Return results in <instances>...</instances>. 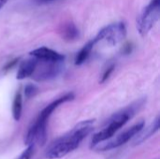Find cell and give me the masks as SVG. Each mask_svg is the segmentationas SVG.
Returning <instances> with one entry per match:
<instances>
[{"label":"cell","mask_w":160,"mask_h":159,"mask_svg":"<svg viewBox=\"0 0 160 159\" xmlns=\"http://www.w3.org/2000/svg\"><path fill=\"white\" fill-rule=\"evenodd\" d=\"M95 120H84L76 125L69 132L52 142L46 151L47 159H59L79 147L81 142L93 131Z\"/></svg>","instance_id":"cell-1"},{"label":"cell","mask_w":160,"mask_h":159,"mask_svg":"<svg viewBox=\"0 0 160 159\" xmlns=\"http://www.w3.org/2000/svg\"><path fill=\"white\" fill-rule=\"evenodd\" d=\"M75 97L73 93H67L64 96L56 98L48 106H46L38 114V118L35 122L29 127L25 137H24V143L29 145H34L37 142L38 144L43 145L46 142L47 139V123L49 118L51 117L52 113L62 104L73 100Z\"/></svg>","instance_id":"cell-2"},{"label":"cell","mask_w":160,"mask_h":159,"mask_svg":"<svg viewBox=\"0 0 160 159\" xmlns=\"http://www.w3.org/2000/svg\"><path fill=\"white\" fill-rule=\"evenodd\" d=\"M144 105V99H141L119 112L113 114L106 123V126L98 133H96L91 140V148H95L98 144L111 139L122 127H124L139 110Z\"/></svg>","instance_id":"cell-3"},{"label":"cell","mask_w":160,"mask_h":159,"mask_svg":"<svg viewBox=\"0 0 160 159\" xmlns=\"http://www.w3.org/2000/svg\"><path fill=\"white\" fill-rule=\"evenodd\" d=\"M160 0H151L137 20V29L142 36H146L159 19Z\"/></svg>","instance_id":"cell-4"},{"label":"cell","mask_w":160,"mask_h":159,"mask_svg":"<svg viewBox=\"0 0 160 159\" xmlns=\"http://www.w3.org/2000/svg\"><path fill=\"white\" fill-rule=\"evenodd\" d=\"M126 35H127L126 24L120 22L102 28L93 39L96 45L101 41H106L108 45L115 46L125 38Z\"/></svg>","instance_id":"cell-5"},{"label":"cell","mask_w":160,"mask_h":159,"mask_svg":"<svg viewBox=\"0 0 160 159\" xmlns=\"http://www.w3.org/2000/svg\"><path fill=\"white\" fill-rule=\"evenodd\" d=\"M63 69H64V61H60V62L38 61L32 77L37 82H45L57 77L62 72Z\"/></svg>","instance_id":"cell-6"},{"label":"cell","mask_w":160,"mask_h":159,"mask_svg":"<svg viewBox=\"0 0 160 159\" xmlns=\"http://www.w3.org/2000/svg\"><path fill=\"white\" fill-rule=\"evenodd\" d=\"M143 127H144V122L141 121V122L137 123L136 125L132 126L131 127H129L128 129H127L126 131H124L123 133L119 134L115 139H112L106 143H102L101 146L98 147V150H99V151H110V150L118 148V147L124 145L125 143H127L128 142H129L131 139L135 138V136Z\"/></svg>","instance_id":"cell-7"},{"label":"cell","mask_w":160,"mask_h":159,"mask_svg":"<svg viewBox=\"0 0 160 159\" xmlns=\"http://www.w3.org/2000/svg\"><path fill=\"white\" fill-rule=\"evenodd\" d=\"M30 55L38 61L44 62H60L65 60V55L47 47H40L30 52Z\"/></svg>","instance_id":"cell-8"},{"label":"cell","mask_w":160,"mask_h":159,"mask_svg":"<svg viewBox=\"0 0 160 159\" xmlns=\"http://www.w3.org/2000/svg\"><path fill=\"white\" fill-rule=\"evenodd\" d=\"M159 124H160V118L157 117L154 122L147 127H143L136 136H135V140L133 142L134 145H138L142 143L143 142H145L146 140H148L149 138H151L153 135H155L158 130H159Z\"/></svg>","instance_id":"cell-9"},{"label":"cell","mask_w":160,"mask_h":159,"mask_svg":"<svg viewBox=\"0 0 160 159\" xmlns=\"http://www.w3.org/2000/svg\"><path fill=\"white\" fill-rule=\"evenodd\" d=\"M59 34L64 40L68 42L76 40L80 36L79 29L72 21L65 22L59 28Z\"/></svg>","instance_id":"cell-10"},{"label":"cell","mask_w":160,"mask_h":159,"mask_svg":"<svg viewBox=\"0 0 160 159\" xmlns=\"http://www.w3.org/2000/svg\"><path fill=\"white\" fill-rule=\"evenodd\" d=\"M38 62V61L36 58H34V57L23 61L21 64L20 67H19L16 79L17 80H24V79L32 76L33 73L35 72V69L37 67Z\"/></svg>","instance_id":"cell-11"},{"label":"cell","mask_w":160,"mask_h":159,"mask_svg":"<svg viewBox=\"0 0 160 159\" xmlns=\"http://www.w3.org/2000/svg\"><path fill=\"white\" fill-rule=\"evenodd\" d=\"M95 45L96 44H95L94 40L92 39L81 49V51L78 52V54L76 55V58H75V65L76 66L82 65L88 59V57L91 54V52H92L93 48L95 47Z\"/></svg>","instance_id":"cell-12"},{"label":"cell","mask_w":160,"mask_h":159,"mask_svg":"<svg viewBox=\"0 0 160 159\" xmlns=\"http://www.w3.org/2000/svg\"><path fill=\"white\" fill-rule=\"evenodd\" d=\"M22 94L19 91H17L14 100H13V105H12V115L15 121H19L22 116Z\"/></svg>","instance_id":"cell-13"},{"label":"cell","mask_w":160,"mask_h":159,"mask_svg":"<svg viewBox=\"0 0 160 159\" xmlns=\"http://www.w3.org/2000/svg\"><path fill=\"white\" fill-rule=\"evenodd\" d=\"M38 88L35 84H27L24 87V96L26 98H32L38 93Z\"/></svg>","instance_id":"cell-14"},{"label":"cell","mask_w":160,"mask_h":159,"mask_svg":"<svg viewBox=\"0 0 160 159\" xmlns=\"http://www.w3.org/2000/svg\"><path fill=\"white\" fill-rule=\"evenodd\" d=\"M114 67H115V65H114V64H112L111 66H109V67L105 69V71H104V73L102 74L101 79H100V81H99V82H100V83H103L104 82H106V81L109 79V77H110V76H111V74L112 73V71H113Z\"/></svg>","instance_id":"cell-15"},{"label":"cell","mask_w":160,"mask_h":159,"mask_svg":"<svg viewBox=\"0 0 160 159\" xmlns=\"http://www.w3.org/2000/svg\"><path fill=\"white\" fill-rule=\"evenodd\" d=\"M34 153V145H29L17 159H31Z\"/></svg>","instance_id":"cell-16"},{"label":"cell","mask_w":160,"mask_h":159,"mask_svg":"<svg viewBox=\"0 0 160 159\" xmlns=\"http://www.w3.org/2000/svg\"><path fill=\"white\" fill-rule=\"evenodd\" d=\"M18 60L19 59H13V60H11V61H9L6 66H5V67H4V70L5 71H7V70H8V69H10V68H12L16 64H17V62H18Z\"/></svg>","instance_id":"cell-17"},{"label":"cell","mask_w":160,"mask_h":159,"mask_svg":"<svg viewBox=\"0 0 160 159\" xmlns=\"http://www.w3.org/2000/svg\"><path fill=\"white\" fill-rule=\"evenodd\" d=\"M131 51H132V44L131 43H128L125 47H124V53H126V54H128V53H130L131 52Z\"/></svg>","instance_id":"cell-18"},{"label":"cell","mask_w":160,"mask_h":159,"mask_svg":"<svg viewBox=\"0 0 160 159\" xmlns=\"http://www.w3.org/2000/svg\"><path fill=\"white\" fill-rule=\"evenodd\" d=\"M52 1H53V0H37V2L39 3V4H46V3H49V2H52Z\"/></svg>","instance_id":"cell-19"},{"label":"cell","mask_w":160,"mask_h":159,"mask_svg":"<svg viewBox=\"0 0 160 159\" xmlns=\"http://www.w3.org/2000/svg\"><path fill=\"white\" fill-rule=\"evenodd\" d=\"M8 2V0H0V9L5 6V4Z\"/></svg>","instance_id":"cell-20"}]
</instances>
